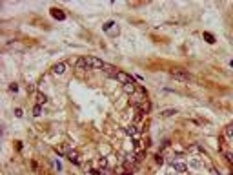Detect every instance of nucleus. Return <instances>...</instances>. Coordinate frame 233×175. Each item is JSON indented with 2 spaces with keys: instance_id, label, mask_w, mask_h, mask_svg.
<instances>
[{
  "instance_id": "obj_1",
  "label": "nucleus",
  "mask_w": 233,
  "mask_h": 175,
  "mask_svg": "<svg viewBox=\"0 0 233 175\" xmlns=\"http://www.w3.org/2000/svg\"><path fill=\"white\" fill-rule=\"evenodd\" d=\"M77 68H82V69H100V71H104L108 68V64L97 57H82L77 60Z\"/></svg>"
},
{
  "instance_id": "obj_2",
  "label": "nucleus",
  "mask_w": 233,
  "mask_h": 175,
  "mask_svg": "<svg viewBox=\"0 0 233 175\" xmlns=\"http://www.w3.org/2000/svg\"><path fill=\"white\" fill-rule=\"evenodd\" d=\"M173 78H177V80H182V82H188V80H191L193 78V75H190L188 71H184V69H173Z\"/></svg>"
},
{
  "instance_id": "obj_3",
  "label": "nucleus",
  "mask_w": 233,
  "mask_h": 175,
  "mask_svg": "<svg viewBox=\"0 0 233 175\" xmlns=\"http://www.w3.org/2000/svg\"><path fill=\"white\" fill-rule=\"evenodd\" d=\"M171 166H173L177 172H186V168H188V166H186V162H184V160H180V159H173V160H171Z\"/></svg>"
},
{
  "instance_id": "obj_4",
  "label": "nucleus",
  "mask_w": 233,
  "mask_h": 175,
  "mask_svg": "<svg viewBox=\"0 0 233 175\" xmlns=\"http://www.w3.org/2000/svg\"><path fill=\"white\" fill-rule=\"evenodd\" d=\"M66 68H67L66 62H58V64H55V66L51 68V73H53V75H62V73L66 71Z\"/></svg>"
},
{
  "instance_id": "obj_5",
  "label": "nucleus",
  "mask_w": 233,
  "mask_h": 175,
  "mask_svg": "<svg viewBox=\"0 0 233 175\" xmlns=\"http://www.w3.org/2000/svg\"><path fill=\"white\" fill-rule=\"evenodd\" d=\"M116 80H118V82H122V86H124V84L133 82V78L129 77L128 73H124V71H118V73H116Z\"/></svg>"
},
{
  "instance_id": "obj_6",
  "label": "nucleus",
  "mask_w": 233,
  "mask_h": 175,
  "mask_svg": "<svg viewBox=\"0 0 233 175\" xmlns=\"http://www.w3.org/2000/svg\"><path fill=\"white\" fill-rule=\"evenodd\" d=\"M137 110H138L140 113H144V115H146V113L151 110V104H149V100H148V98H146V100H142V102L137 106Z\"/></svg>"
},
{
  "instance_id": "obj_7",
  "label": "nucleus",
  "mask_w": 233,
  "mask_h": 175,
  "mask_svg": "<svg viewBox=\"0 0 233 175\" xmlns=\"http://www.w3.org/2000/svg\"><path fill=\"white\" fill-rule=\"evenodd\" d=\"M67 159L71 160V164H77V166H80V157H78L77 152H69V153H67Z\"/></svg>"
},
{
  "instance_id": "obj_8",
  "label": "nucleus",
  "mask_w": 233,
  "mask_h": 175,
  "mask_svg": "<svg viewBox=\"0 0 233 175\" xmlns=\"http://www.w3.org/2000/svg\"><path fill=\"white\" fill-rule=\"evenodd\" d=\"M122 88H124V91H126L128 95H133V93H137V86L133 84V82H129V84H124Z\"/></svg>"
},
{
  "instance_id": "obj_9",
  "label": "nucleus",
  "mask_w": 233,
  "mask_h": 175,
  "mask_svg": "<svg viewBox=\"0 0 233 175\" xmlns=\"http://www.w3.org/2000/svg\"><path fill=\"white\" fill-rule=\"evenodd\" d=\"M51 15H53V19H58V20H64V19H66L64 11H60V9H51Z\"/></svg>"
},
{
  "instance_id": "obj_10",
  "label": "nucleus",
  "mask_w": 233,
  "mask_h": 175,
  "mask_svg": "<svg viewBox=\"0 0 233 175\" xmlns=\"http://www.w3.org/2000/svg\"><path fill=\"white\" fill-rule=\"evenodd\" d=\"M124 131H126V135H129V137H135L137 133H138V131H137V128L133 126V124H129V126H128Z\"/></svg>"
},
{
  "instance_id": "obj_11",
  "label": "nucleus",
  "mask_w": 233,
  "mask_h": 175,
  "mask_svg": "<svg viewBox=\"0 0 233 175\" xmlns=\"http://www.w3.org/2000/svg\"><path fill=\"white\" fill-rule=\"evenodd\" d=\"M224 137H226V139H233V124L226 126V130H224Z\"/></svg>"
},
{
  "instance_id": "obj_12",
  "label": "nucleus",
  "mask_w": 233,
  "mask_h": 175,
  "mask_svg": "<svg viewBox=\"0 0 233 175\" xmlns=\"http://www.w3.org/2000/svg\"><path fill=\"white\" fill-rule=\"evenodd\" d=\"M177 113V110H164V111H160V117H171Z\"/></svg>"
},
{
  "instance_id": "obj_13",
  "label": "nucleus",
  "mask_w": 233,
  "mask_h": 175,
  "mask_svg": "<svg viewBox=\"0 0 233 175\" xmlns=\"http://www.w3.org/2000/svg\"><path fill=\"white\" fill-rule=\"evenodd\" d=\"M40 113H42V106H40V104H37V106L33 108V115H35V117H40Z\"/></svg>"
},
{
  "instance_id": "obj_14",
  "label": "nucleus",
  "mask_w": 233,
  "mask_h": 175,
  "mask_svg": "<svg viewBox=\"0 0 233 175\" xmlns=\"http://www.w3.org/2000/svg\"><path fill=\"white\" fill-rule=\"evenodd\" d=\"M9 91H11V93H17V91H18V84H17V82L9 84Z\"/></svg>"
},
{
  "instance_id": "obj_15",
  "label": "nucleus",
  "mask_w": 233,
  "mask_h": 175,
  "mask_svg": "<svg viewBox=\"0 0 233 175\" xmlns=\"http://www.w3.org/2000/svg\"><path fill=\"white\" fill-rule=\"evenodd\" d=\"M204 39L208 40V42H210V44H213V42H215L213 35H210V33H204Z\"/></svg>"
},
{
  "instance_id": "obj_16",
  "label": "nucleus",
  "mask_w": 233,
  "mask_h": 175,
  "mask_svg": "<svg viewBox=\"0 0 233 175\" xmlns=\"http://www.w3.org/2000/svg\"><path fill=\"white\" fill-rule=\"evenodd\" d=\"M46 100H47V98H46V95H42V93H40V95H39V102H37V104H40V106H42Z\"/></svg>"
},
{
  "instance_id": "obj_17",
  "label": "nucleus",
  "mask_w": 233,
  "mask_h": 175,
  "mask_svg": "<svg viewBox=\"0 0 233 175\" xmlns=\"http://www.w3.org/2000/svg\"><path fill=\"white\" fill-rule=\"evenodd\" d=\"M224 157H226V159H228L230 162H233V155L230 153V152H224Z\"/></svg>"
},
{
  "instance_id": "obj_18",
  "label": "nucleus",
  "mask_w": 233,
  "mask_h": 175,
  "mask_svg": "<svg viewBox=\"0 0 233 175\" xmlns=\"http://www.w3.org/2000/svg\"><path fill=\"white\" fill-rule=\"evenodd\" d=\"M155 159H157V164H162V162H164L162 155H155Z\"/></svg>"
},
{
  "instance_id": "obj_19",
  "label": "nucleus",
  "mask_w": 233,
  "mask_h": 175,
  "mask_svg": "<svg viewBox=\"0 0 233 175\" xmlns=\"http://www.w3.org/2000/svg\"><path fill=\"white\" fill-rule=\"evenodd\" d=\"M15 115H17V117H22V110H20V108H17V110H15Z\"/></svg>"
}]
</instances>
